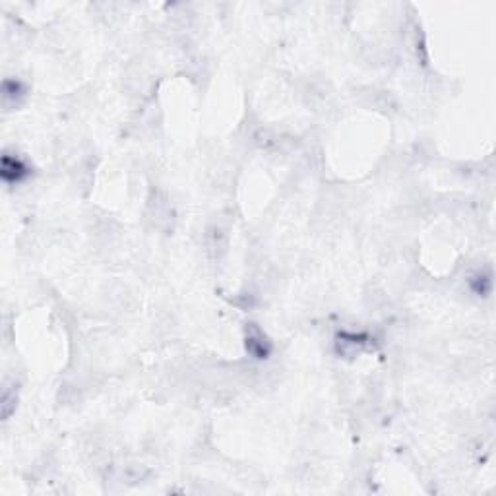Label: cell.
I'll return each instance as SVG.
<instances>
[{
    "label": "cell",
    "instance_id": "1",
    "mask_svg": "<svg viewBox=\"0 0 496 496\" xmlns=\"http://www.w3.org/2000/svg\"><path fill=\"white\" fill-rule=\"evenodd\" d=\"M0 177L6 184H20L22 180H26L29 177V167L17 155L4 154L2 161H0Z\"/></svg>",
    "mask_w": 496,
    "mask_h": 496
},
{
    "label": "cell",
    "instance_id": "2",
    "mask_svg": "<svg viewBox=\"0 0 496 496\" xmlns=\"http://www.w3.org/2000/svg\"><path fill=\"white\" fill-rule=\"evenodd\" d=\"M24 95H26V87H24V84L20 80H14V78L4 80V84H2V99H4L6 107H12V105L16 107L17 103L24 99Z\"/></svg>",
    "mask_w": 496,
    "mask_h": 496
}]
</instances>
